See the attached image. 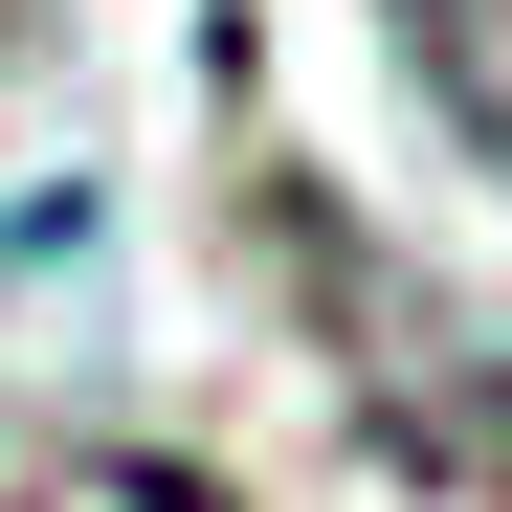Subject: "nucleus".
<instances>
[{"instance_id": "f257e3e1", "label": "nucleus", "mask_w": 512, "mask_h": 512, "mask_svg": "<svg viewBox=\"0 0 512 512\" xmlns=\"http://www.w3.org/2000/svg\"><path fill=\"white\" fill-rule=\"evenodd\" d=\"M379 23H401V67H423V112L512 179V0H379Z\"/></svg>"}, {"instance_id": "f03ea898", "label": "nucleus", "mask_w": 512, "mask_h": 512, "mask_svg": "<svg viewBox=\"0 0 512 512\" xmlns=\"http://www.w3.org/2000/svg\"><path fill=\"white\" fill-rule=\"evenodd\" d=\"M23 512H223V490H179V468H67V490H23Z\"/></svg>"}]
</instances>
